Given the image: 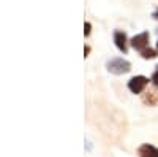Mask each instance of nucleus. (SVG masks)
Wrapping results in <instances>:
<instances>
[{
	"label": "nucleus",
	"mask_w": 158,
	"mask_h": 157,
	"mask_svg": "<svg viewBox=\"0 0 158 157\" xmlns=\"http://www.w3.org/2000/svg\"><path fill=\"white\" fill-rule=\"evenodd\" d=\"M106 68L112 75H125L131 70V63L123 57H114L106 62Z\"/></svg>",
	"instance_id": "1"
},
{
	"label": "nucleus",
	"mask_w": 158,
	"mask_h": 157,
	"mask_svg": "<svg viewBox=\"0 0 158 157\" xmlns=\"http://www.w3.org/2000/svg\"><path fill=\"white\" fill-rule=\"evenodd\" d=\"M149 86V78L144 75H136L128 81V89L131 94H142Z\"/></svg>",
	"instance_id": "2"
},
{
	"label": "nucleus",
	"mask_w": 158,
	"mask_h": 157,
	"mask_svg": "<svg viewBox=\"0 0 158 157\" xmlns=\"http://www.w3.org/2000/svg\"><path fill=\"white\" fill-rule=\"evenodd\" d=\"M149 40H150L149 32H141V33H138V35H135L133 38H131L130 45L136 51H142V49H146L149 46Z\"/></svg>",
	"instance_id": "3"
},
{
	"label": "nucleus",
	"mask_w": 158,
	"mask_h": 157,
	"mask_svg": "<svg viewBox=\"0 0 158 157\" xmlns=\"http://www.w3.org/2000/svg\"><path fill=\"white\" fill-rule=\"evenodd\" d=\"M114 43H115L118 51L123 52V54H127V51H128V38H127V33L123 30H115L114 32Z\"/></svg>",
	"instance_id": "4"
},
{
	"label": "nucleus",
	"mask_w": 158,
	"mask_h": 157,
	"mask_svg": "<svg viewBox=\"0 0 158 157\" xmlns=\"http://www.w3.org/2000/svg\"><path fill=\"white\" fill-rule=\"evenodd\" d=\"M138 154L139 157H158V148L149 143H144L138 148Z\"/></svg>",
	"instance_id": "5"
},
{
	"label": "nucleus",
	"mask_w": 158,
	"mask_h": 157,
	"mask_svg": "<svg viewBox=\"0 0 158 157\" xmlns=\"http://www.w3.org/2000/svg\"><path fill=\"white\" fill-rule=\"evenodd\" d=\"M142 102L146 103V105H149V107H155V105L158 103V94L149 90V92H146V94L142 95Z\"/></svg>",
	"instance_id": "6"
},
{
	"label": "nucleus",
	"mask_w": 158,
	"mask_h": 157,
	"mask_svg": "<svg viewBox=\"0 0 158 157\" xmlns=\"http://www.w3.org/2000/svg\"><path fill=\"white\" fill-rule=\"evenodd\" d=\"M141 52V57L142 59H146V60H152V59H155V57H158V52H156V49H153V48H146V49H142V51H139Z\"/></svg>",
	"instance_id": "7"
},
{
	"label": "nucleus",
	"mask_w": 158,
	"mask_h": 157,
	"mask_svg": "<svg viewBox=\"0 0 158 157\" xmlns=\"http://www.w3.org/2000/svg\"><path fill=\"white\" fill-rule=\"evenodd\" d=\"M150 83L153 84V87L158 89V65L155 67V70H153V73H152V76H150Z\"/></svg>",
	"instance_id": "8"
},
{
	"label": "nucleus",
	"mask_w": 158,
	"mask_h": 157,
	"mask_svg": "<svg viewBox=\"0 0 158 157\" xmlns=\"http://www.w3.org/2000/svg\"><path fill=\"white\" fill-rule=\"evenodd\" d=\"M90 30H92V24H90V22H85V24H84V35L89 37V35H90Z\"/></svg>",
	"instance_id": "9"
},
{
	"label": "nucleus",
	"mask_w": 158,
	"mask_h": 157,
	"mask_svg": "<svg viewBox=\"0 0 158 157\" xmlns=\"http://www.w3.org/2000/svg\"><path fill=\"white\" fill-rule=\"evenodd\" d=\"M89 52H90V46H85V48H84V56H85V57L89 56Z\"/></svg>",
	"instance_id": "10"
},
{
	"label": "nucleus",
	"mask_w": 158,
	"mask_h": 157,
	"mask_svg": "<svg viewBox=\"0 0 158 157\" xmlns=\"http://www.w3.org/2000/svg\"><path fill=\"white\" fill-rule=\"evenodd\" d=\"M152 18H153V19H158V8H156V10L153 11V15H152Z\"/></svg>",
	"instance_id": "11"
},
{
	"label": "nucleus",
	"mask_w": 158,
	"mask_h": 157,
	"mask_svg": "<svg viewBox=\"0 0 158 157\" xmlns=\"http://www.w3.org/2000/svg\"><path fill=\"white\" fill-rule=\"evenodd\" d=\"M155 49H156V52H158V41H156V48H155Z\"/></svg>",
	"instance_id": "12"
}]
</instances>
